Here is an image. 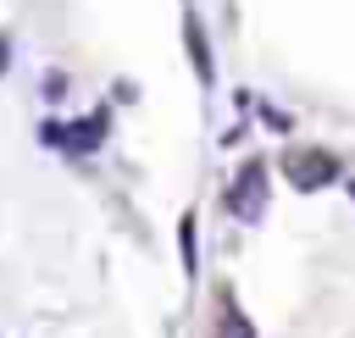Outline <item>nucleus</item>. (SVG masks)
<instances>
[{
  "label": "nucleus",
  "instance_id": "0eeeda50",
  "mask_svg": "<svg viewBox=\"0 0 355 338\" xmlns=\"http://www.w3.org/2000/svg\"><path fill=\"white\" fill-rule=\"evenodd\" d=\"M261 116H266V127H277V133L294 127V116H283V111H272V105H261Z\"/></svg>",
  "mask_w": 355,
  "mask_h": 338
},
{
  "label": "nucleus",
  "instance_id": "39448f33",
  "mask_svg": "<svg viewBox=\"0 0 355 338\" xmlns=\"http://www.w3.org/2000/svg\"><path fill=\"white\" fill-rule=\"evenodd\" d=\"M39 94H44V100H50V105H61V100H67V94H72V78H67V72H61V66H50V72H44V83H39Z\"/></svg>",
  "mask_w": 355,
  "mask_h": 338
},
{
  "label": "nucleus",
  "instance_id": "f03ea898",
  "mask_svg": "<svg viewBox=\"0 0 355 338\" xmlns=\"http://www.w3.org/2000/svg\"><path fill=\"white\" fill-rule=\"evenodd\" d=\"M227 211H233L239 222H261V216H266V166H261V161H244V172L233 177Z\"/></svg>",
  "mask_w": 355,
  "mask_h": 338
},
{
  "label": "nucleus",
  "instance_id": "6e6552de",
  "mask_svg": "<svg viewBox=\"0 0 355 338\" xmlns=\"http://www.w3.org/2000/svg\"><path fill=\"white\" fill-rule=\"evenodd\" d=\"M6 72H11V33L0 28V78H6Z\"/></svg>",
  "mask_w": 355,
  "mask_h": 338
},
{
  "label": "nucleus",
  "instance_id": "423d86ee",
  "mask_svg": "<svg viewBox=\"0 0 355 338\" xmlns=\"http://www.w3.org/2000/svg\"><path fill=\"white\" fill-rule=\"evenodd\" d=\"M178 249H183V272H194V216L178 222Z\"/></svg>",
  "mask_w": 355,
  "mask_h": 338
},
{
  "label": "nucleus",
  "instance_id": "7ed1b4c3",
  "mask_svg": "<svg viewBox=\"0 0 355 338\" xmlns=\"http://www.w3.org/2000/svg\"><path fill=\"white\" fill-rule=\"evenodd\" d=\"M338 177V161L327 155V150H300V155H288V183L294 188H322V183H333Z\"/></svg>",
  "mask_w": 355,
  "mask_h": 338
},
{
  "label": "nucleus",
  "instance_id": "20e7f679",
  "mask_svg": "<svg viewBox=\"0 0 355 338\" xmlns=\"http://www.w3.org/2000/svg\"><path fill=\"white\" fill-rule=\"evenodd\" d=\"M183 44H189V61H194L200 83L211 89V83H216V61H211V39H205V28H200L194 11H183Z\"/></svg>",
  "mask_w": 355,
  "mask_h": 338
},
{
  "label": "nucleus",
  "instance_id": "f257e3e1",
  "mask_svg": "<svg viewBox=\"0 0 355 338\" xmlns=\"http://www.w3.org/2000/svg\"><path fill=\"white\" fill-rule=\"evenodd\" d=\"M105 133H111V116H105V111L83 116V122H44V127H39V139H44L50 150H67V155H94V150L105 144Z\"/></svg>",
  "mask_w": 355,
  "mask_h": 338
}]
</instances>
